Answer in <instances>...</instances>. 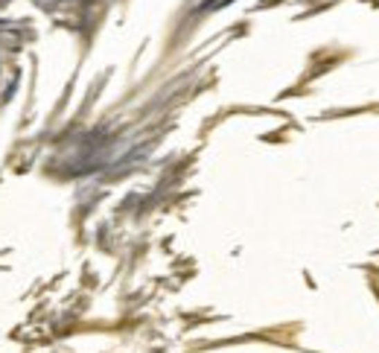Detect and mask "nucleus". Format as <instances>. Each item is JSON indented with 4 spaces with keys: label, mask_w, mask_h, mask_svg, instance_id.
I'll return each mask as SVG.
<instances>
[{
    "label": "nucleus",
    "mask_w": 379,
    "mask_h": 353,
    "mask_svg": "<svg viewBox=\"0 0 379 353\" xmlns=\"http://www.w3.org/2000/svg\"><path fill=\"white\" fill-rule=\"evenodd\" d=\"M3 3H6V0H0V6H3Z\"/></svg>",
    "instance_id": "obj_1"
}]
</instances>
